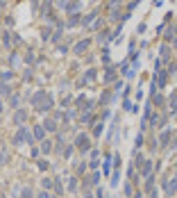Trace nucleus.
Segmentation results:
<instances>
[{"mask_svg":"<svg viewBox=\"0 0 177 198\" xmlns=\"http://www.w3.org/2000/svg\"><path fill=\"white\" fill-rule=\"evenodd\" d=\"M75 144H77V148H80L82 153H86V150H88V137H86V135H80Z\"/></svg>","mask_w":177,"mask_h":198,"instance_id":"1","label":"nucleus"},{"mask_svg":"<svg viewBox=\"0 0 177 198\" xmlns=\"http://www.w3.org/2000/svg\"><path fill=\"white\" fill-rule=\"evenodd\" d=\"M14 121H16V123H23V121H25V112H23V109H21V112H16Z\"/></svg>","mask_w":177,"mask_h":198,"instance_id":"2","label":"nucleus"},{"mask_svg":"<svg viewBox=\"0 0 177 198\" xmlns=\"http://www.w3.org/2000/svg\"><path fill=\"white\" fill-rule=\"evenodd\" d=\"M86 46H88L86 41H84V43H77V46H75V52H77V55H82V50H86Z\"/></svg>","mask_w":177,"mask_h":198,"instance_id":"3","label":"nucleus"},{"mask_svg":"<svg viewBox=\"0 0 177 198\" xmlns=\"http://www.w3.org/2000/svg\"><path fill=\"white\" fill-rule=\"evenodd\" d=\"M34 137H36V139H43V128H41V125L34 128Z\"/></svg>","mask_w":177,"mask_h":198,"instance_id":"4","label":"nucleus"},{"mask_svg":"<svg viewBox=\"0 0 177 198\" xmlns=\"http://www.w3.org/2000/svg\"><path fill=\"white\" fill-rule=\"evenodd\" d=\"M41 150H43V153H50V150H52L50 141H43V144H41Z\"/></svg>","mask_w":177,"mask_h":198,"instance_id":"5","label":"nucleus"},{"mask_svg":"<svg viewBox=\"0 0 177 198\" xmlns=\"http://www.w3.org/2000/svg\"><path fill=\"white\" fill-rule=\"evenodd\" d=\"M21 198H32V189H30V187H27V189H23Z\"/></svg>","mask_w":177,"mask_h":198,"instance_id":"6","label":"nucleus"},{"mask_svg":"<svg viewBox=\"0 0 177 198\" xmlns=\"http://www.w3.org/2000/svg\"><path fill=\"white\" fill-rule=\"evenodd\" d=\"M0 93H3V96H7V93H9V89H7L5 82H0Z\"/></svg>","mask_w":177,"mask_h":198,"instance_id":"7","label":"nucleus"},{"mask_svg":"<svg viewBox=\"0 0 177 198\" xmlns=\"http://www.w3.org/2000/svg\"><path fill=\"white\" fill-rule=\"evenodd\" d=\"M46 128H48V130H57V125H55V121H46Z\"/></svg>","mask_w":177,"mask_h":198,"instance_id":"8","label":"nucleus"},{"mask_svg":"<svg viewBox=\"0 0 177 198\" xmlns=\"http://www.w3.org/2000/svg\"><path fill=\"white\" fill-rule=\"evenodd\" d=\"M36 198H50V194H48V191H41V194H39Z\"/></svg>","mask_w":177,"mask_h":198,"instance_id":"9","label":"nucleus"},{"mask_svg":"<svg viewBox=\"0 0 177 198\" xmlns=\"http://www.w3.org/2000/svg\"><path fill=\"white\" fill-rule=\"evenodd\" d=\"M0 112H3V102H0Z\"/></svg>","mask_w":177,"mask_h":198,"instance_id":"10","label":"nucleus"}]
</instances>
